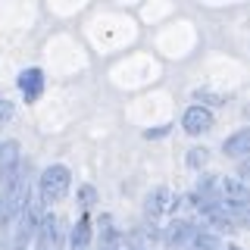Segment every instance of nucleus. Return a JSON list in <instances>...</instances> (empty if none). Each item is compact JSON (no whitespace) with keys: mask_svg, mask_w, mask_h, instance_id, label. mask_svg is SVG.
Here are the masks:
<instances>
[{"mask_svg":"<svg viewBox=\"0 0 250 250\" xmlns=\"http://www.w3.org/2000/svg\"><path fill=\"white\" fill-rule=\"evenodd\" d=\"M38 222H41V200H38V194H28V200L22 203V209L16 213L13 219V238H10V250H25V244L31 241V234H35Z\"/></svg>","mask_w":250,"mask_h":250,"instance_id":"f257e3e1","label":"nucleus"},{"mask_svg":"<svg viewBox=\"0 0 250 250\" xmlns=\"http://www.w3.org/2000/svg\"><path fill=\"white\" fill-rule=\"evenodd\" d=\"M69 188H72V172L66 166H60V163H53L38 178V200L41 203H60L69 194Z\"/></svg>","mask_w":250,"mask_h":250,"instance_id":"f03ea898","label":"nucleus"},{"mask_svg":"<svg viewBox=\"0 0 250 250\" xmlns=\"http://www.w3.org/2000/svg\"><path fill=\"white\" fill-rule=\"evenodd\" d=\"M194 234H197V222H191V219H185V216H175V219H169L166 231H163V241H166L172 250H188Z\"/></svg>","mask_w":250,"mask_h":250,"instance_id":"7ed1b4c3","label":"nucleus"},{"mask_svg":"<svg viewBox=\"0 0 250 250\" xmlns=\"http://www.w3.org/2000/svg\"><path fill=\"white\" fill-rule=\"evenodd\" d=\"M60 219L53 213L41 216V222H38L35 229V250H60L62 244V229H60Z\"/></svg>","mask_w":250,"mask_h":250,"instance_id":"20e7f679","label":"nucleus"},{"mask_svg":"<svg viewBox=\"0 0 250 250\" xmlns=\"http://www.w3.org/2000/svg\"><path fill=\"white\" fill-rule=\"evenodd\" d=\"M182 128L188 131V135H203V131L213 128V113H209L207 106H200V104L188 106L185 116H182Z\"/></svg>","mask_w":250,"mask_h":250,"instance_id":"39448f33","label":"nucleus"},{"mask_svg":"<svg viewBox=\"0 0 250 250\" xmlns=\"http://www.w3.org/2000/svg\"><path fill=\"white\" fill-rule=\"evenodd\" d=\"M175 207L178 203L172 200L169 188H153V191L147 194V219H156L163 213H175Z\"/></svg>","mask_w":250,"mask_h":250,"instance_id":"423d86ee","label":"nucleus"},{"mask_svg":"<svg viewBox=\"0 0 250 250\" xmlns=\"http://www.w3.org/2000/svg\"><path fill=\"white\" fill-rule=\"evenodd\" d=\"M19 91H22V97H25V104H35L44 94V72L41 69H25V72L19 75Z\"/></svg>","mask_w":250,"mask_h":250,"instance_id":"0eeeda50","label":"nucleus"},{"mask_svg":"<svg viewBox=\"0 0 250 250\" xmlns=\"http://www.w3.org/2000/svg\"><path fill=\"white\" fill-rule=\"evenodd\" d=\"M91 216L88 213H82V219L75 222V229H72V250H88V244H91V234H94V229H91Z\"/></svg>","mask_w":250,"mask_h":250,"instance_id":"6e6552de","label":"nucleus"},{"mask_svg":"<svg viewBox=\"0 0 250 250\" xmlns=\"http://www.w3.org/2000/svg\"><path fill=\"white\" fill-rule=\"evenodd\" d=\"M247 147H250V128H241V131H234L231 138H225L222 150H225V156H244Z\"/></svg>","mask_w":250,"mask_h":250,"instance_id":"1a4fd4ad","label":"nucleus"},{"mask_svg":"<svg viewBox=\"0 0 250 250\" xmlns=\"http://www.w3.org/2000/svg\"><path fill=\"white\" fill-rule=\"evenodd\" d=\"M188 250H222V241H219V234H213V231L197 229V234L191 238Z\"/></svg>","mask_w":250,"mask_h":250,"instance_id":"9d476101","label":"nucleus"},{"mask_svg":"<svg viewBox=\"0 0 250 250\" xmlns=\"http://www.w3.org/2000/svg\"><path fill=\"white\" fill-rule=\"evenodd\" d=\"M188 166H191V169L207 166V150H203V147H194V150H188Z\"/></svg>","mask_w":250,"mask_h":250,"instance_id":"9b49d317","label":"nucleus"},{"mask_svg":"<svg viewBox=\"0 0 250 250\" xmlns=\"http://www.w3.org/2000/svg\"><path fill=\"white\" fill-rule=\"evenodd\" d=\"M78 197H82V207L88 209V207H94V203H97V191H94L91 185H84L82 191H78Z\"/></svg>","mask_w":250,"mask_h":250,"instance_id":"f8f14e48","label":"nucleus"},{"mask_svg":"<svg viewBox=\"0 0 250 250\" xmlns=\"http://www.w3.org/2000/svg\"><path fill=\"white\" fill-rule=\"evenodd\" d=\"M10 116H13V104H10V100H0V128L6 125Z\"/></svg>","mask_w":250,"mask_h":250,"instance_id":"ddd939ff","label":"nucleus"}]
</instances>
